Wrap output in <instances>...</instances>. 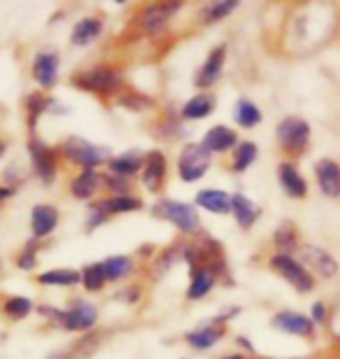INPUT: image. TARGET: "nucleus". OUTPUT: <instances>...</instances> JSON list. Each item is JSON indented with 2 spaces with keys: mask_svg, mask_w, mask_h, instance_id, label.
Returning a JSON list of instances; mask_svg holds the SVG:
<instances>
[{
  "mask_svg": "<svg viewBox=\"0 0 340 359\" xmlns=\"http://www.w3.org/2000/svg\"><path fill=\"white\" fill-rule=\"evenodd\" d=\"M72 84L82 91L96 93V96H117L119 89L124 87V75L112 66H96L84 73H77L72 77Z\"/></svg>",
  "mask_w": 340,
  "mask_h": 359,
  "instance_id": "f257e3e1",
  "label": "nucleus"
},
{
  "mask_svg": "<svg viewBox=\"0 0 340 359\" xmlns=\"http://www.w3.org/2000/svg\"><path fill=\"white\" fill-rule=\"evenodd\" d=\"M59 154L63 159H68L70 163L82 168H98L100 163H107L112 159L107 147L96 145V142L86 138H79V135H68L59 145Z\"/></svg>",
  "mask_w": 340,
  "mask_h": 359,
  "instance_id": "f03ea898",
  "label": "nucleus"
},
{
  "mask_svg": "<svg viewBox=\"0 0 340 359\" xmlns=\"http://www.w3.org/2000/svg\"><path fill=\"white\" fill-rule=\"evenodd\" d=\"M154 215L161 217L170 224H175V229L184 236H198L200 233V217L196 205L184 203V201H172V198H161L154 203Z\"/></svg>",
  "mask_w": 340,
  "mask_h": 359,
  "instance_id": "7ed1b4c3",
  "label": "nucleus"
},
{
  "mask_svg": "<svg viewBox=\"0 0 340 359\" xmlns=\"http://www.w3.org/2000/svg\"><path fill=\"white\" fill-rule=\"evenodd\" d=\"M28 156H31L35 177L42 184H52L56 175H59V149L49 147L38 135H31V140H28Z\"/></svg>",
  "mask_w": 340,
  "mask_h": 359,
  "instance_id": "20e7f679",
  "label": "nucleus"
},
{
  "mask_svg": "<svg viewBox=\"0 0 340 359\" xmlns=\"http://www.w3.org/2000/svg\"><path fill=\"white\" fill-rule=\"evenodd\" d=\"M212 154L203 147V142H186L177 154V175L182 182H198L208 173Z\"/></svg>",
  "mask_w": 340,
  "mask_h": 359,
  "instance_id": "39448f33",
  "label": "nucleus"
},
{
  "mask_svg": "<svg viewBox=\"0 0 340 359\" xmlns=\"http://www.w3.org/2000/svg\"><path fill=\"white\" fill-rule=\"evenodd\" d=\"M179 7H182V3H151V5H144V7H140V10L135 12L133 24L140 28L144 35H158L161 31H165L170 17L179 10Z\"/></svg>",
  "mask_w": 340,
  "mask_h": 359,
  "instance_id": "423d86ee",
  "label": "nucleus"
},
{
  "mask_svg": "<svg viewBox=\"0 0 340 359\" xmlns=\"http://www.w3.org/2000/svg\"><path fill=\"white\" fill-rule=\"evenodd\" d=\"M278 142L289 154L299 156L310 142V124L301 117H285L278 124Z\"/></svg>",
  "mask_w": 340,
  "mask_h": 359,
  "instance_id": "0eeeda50",
  "label": "nucleus"
},
{
  "mask_svg": "<svg viewBox=\"0 0 340 359\" xmlns=\"http://www.w3.org/2000/svg\"><path fill=\"white\" fill-rule=\"evenodd\" d=\"M271 269L275 273H280V276L285 278L287 283L294 287V290H299L303 294L313 292V287H315L313 276H310V271L303 266L301 262H296L292 255H275V257H271Z\"/></svg>",
  "mask_w": 340,
  "mask_h": 359,
  "instance_id": "6e6552de",
  "label": "nucleus"
},
{
  "mask_svg": "<svg viewBox=\"0 0 340 359\" xmlns=\"http://www.w3.org/2000/svg\"><path fill=\"white\" fill-rule=\"evenodd\" d=\"M98 322V308L84 299H75L63 311L61 327L66 332H91Z\"/></svg>",
  "mask_w": 340,
  "mask_h": 359,
  "instance_id": "1a4fd4ad",
  "label": "nucleus"
},
{
  "mask_svg": "<svg viewBox=\"0 0 340 359\" xmlns=\"http://www.w3.org/2000/svg\"><path fill=\"white\" fill-rule=\"evenodd\" d=\"M142 187L149 194H161L168 180V159L161 149H151L144 154V166H142Z\"/></svg>",
  "mask_w": 340,
  "mask_h": 359,
  "instance_id": "9d476101",
  "label": "nucleus"
},
{
  "mask_svg": "<svg viewBox=\"0 0 340 359\" xmlns=\"http://www.w3.org/2000/svg\"><path fill=\"white\" fill-rule=\"evenodd\" d=\"M226 49H229L226 45H217L215 49H210L203 66H200L196 70V75H193V84H196L198 89H210L212 84L219 82L224 63H226Z\"/></svg>",
  "mask_w": 340,
  "mask_h": 359,
  "instance_id": "9b49d317",
  "label": "nucleus"
},
{
  "mask_svg": "<svg viewBox=\"0 0 340 359\" xmlns=\"http://www.w3.org/2000/svg\"><path fill=\"white\" fill-rule=\"evenodd\" d=\"M59 68H61L59 52H52V49L38 52L33 59V80L42 89H52L59 82Z\"/></svg>",
  "mask_w": 340,
  "mask_h": 359,
  "instance_id": "f8f14e48",
  "label": "nucleus"
},
{
  "mask_svg": "<svg viewBox=\"0 0 340 359\" xmlns=\"http://www.w3.org/2000/svg\"><path fill=\"white\" fill-rule=\"evenodd\" d=\"M59 219H61V212L56 205H49V203H38L33 205L31 210V231L35 236V241H42V238H49L56 226H59Z\"/></svg>",
  "mask_w": 340,
  "mask_h": 359,
  "instance_id": "ddd939ff",
  "label": "nucleus"
},
{
  "mask_svg": "<svg viewBox=\"0 0 340 359\" xmlns=\"http://www.w3.org/2000/svg\"><path fill=\"white\" fill-rule=\"evenodd\" d=\"M224 334H226L224 322L222 320H210L208 325H200L196 329H191V332H186L184 341H186V346H191L193 350H210L222 341Z\"/></svg>",
  "mask_w": 340,
  "mask_h": 359,
  "instance_id": "4468645a",
  "label": "nucleus"
},
{
  "mask_svg": "<svg viewBox=\"0 0 340 359\" xmlns=\"http://www.w3.org/2000/svg\"><path fill=\"white\" fill-rule=\"evenodd\" d=\"M301 259L310 271H315L317 276H322V278H334L338 273V262L322 248H315V245L301 248Z\"/></svg>",
  "mask_w": 340,
  "mask_h": 359,
  "instance_id": "2eb2a0df",
  "label": "nucleus"
},
{
  "mask_svg": "<svg viewBox=\"0 0 340 359\" xmlns=\"http://www.w3.org/2000/svg\"><path fill=\"white\" fill-rule=\"evenodd\" d=\"M103 187V173H98V168H82V173H77L70 182V194L77 201H91Z\"/></svg>",
  "mask_w": 340,
  "mask_h": 359,
  "instance_id": "dca6fc26",
  "label": "nucleus"
},
{
  "mask_svg": "<svg viewBox=\"0 0 340 359\" xmlns=\"http://www.w3.org/2000/svg\"><path fill=\"white\" fill-rule=\"evenodd\" d=\"M273 327L285 334H296V336H313L315 332L313 318H306L303 313H294V311H282L275 315Z\"/></svg>",
  "mask_w": 340,
  "mask_h": 359,
  "instance_id": "f3484780",
  "label": "nucleus"
},
{
  "mask_svg": "<svg viewBox=\"0 0 340 359\" xmlns=\"http://www.w3.org/2000/svg\"><path fill=\"white\" fill-rule=\"evenodd\" d=\"M315 177L324 196H340V166L331 159H320L315 163Z\"/></svg>",
  "mask_w": 340,
  "mask_h": 359,
  "instance_id": "a211bd4d",
  "label": "nucleus"
},
{
  "mask_svg": "<svg viewBox=\"0 0 340 359\" xmlns=\"http://www.w3.org/2000/svg\"><path fill=\"white\" fill-rule=\"evenodd\" d=\"M203 147L210 154H224V152H229V149L238 147V135L233 128L217 124L212 128H208V133L203 135Z\"/></svg>",
  "mask_w": 340,
  "mask_h": 359,
  "instance_id": "6ab92c4d",
  "label": "nucleus"
},
{
  "mask_svg": "<svg viewBox=\"0 0 340 359\" xmlns=\"http://www.w3.org/2000/svg\"><path fill=\"white\" fill-rule=\"evenodd\" d=\"M231 215L236 217L240 229H252L257 224V219L261 217V208L243 194H233L231 196Z\"/></svg>",
  "mask_w": 340,
  "mask_h": 359,
  "instance_id": "aec40b11",
  "label": "nucleus"
},
{
  "mask_svg": "<svg viewBox=\"0 0 340 359\" xmlns=\"http://www.w3.org/2000/svg\"><path fill=\"white\" fill-rule=\"evenodd\" d=\"M215 96L212 93H196V96H191L186 103L182 105V110H179V119H186V121H198V119H205L212 114L215 110Z\"/></svg>",
  "mask_w": 340,
  "mask_h": 359,
  "instance_id": "412c9836",
  "label": "nucleus"
},
{
  "mask_svg": "<svg viewBox=\"0 0 340 359\" xmlns=\"http://www.w3.org/2000/svg\"><path fill=\"white\" fill-rule=\"evenodd\" d=\"M196 205L212 215H229L231 212V196L224 189L208 187V189H200L196 194Z\"/></svg>",
  "mask_w": 340,
  "mask_h": 359,
  "instance_id": "4be33fe9",
  "label": "nucleus"
},
{
  "mask_svg": "<svg viewBox=\"0 0 340 359\" xmlns=\"http://www.w3.org/2000/svg\"><path fill=\"white\" fill-rule=\"evenodd\" d=\"M142 166H144V154L140 152H124V154L112 156V159L107 161V168H110L112 175L128 177V180L137 173H142Z\"/></svg>",
  "mask_w": 340,
  "mask_h": 359,
  "instance_id": "5701e85b",
  "label": "nucleus"
},
{
  "mask_svg": "<svg viewBox=\"0 0 340 359\" xmlns=\"http://www.w3.org/2000/svg\"><path fill=\"white\" fill-rule=\"evenodd\" d=\"M100 33H103V19L100 17H84V19L77 21L75 28H72L70 42L75 47H86V45H91Z\"/></svg>",
  "mask_w": 340,
  "mask_h": 359,
  "instance_id": "b1692460",
  "label": "nucleus"
},
{
  "mask_svg": "<svg viewBox=\"0 0 340 359\" xmlns=\"http://www.w3.org/2000/svg\"><path fill=\"white\" fill-rule=\"evenodd\" d=\"M278 177H280V184L292 198H303L308 194V182L301 177V173L296 170V166L292 163H280L278 166Z\"/></svg>",
  "mask_w": 340,
  "mask_h": 359,
  "instance_id": "393cba45",
  "label": "nucleus"
},
{
  "mask_svg": "<svg viewBox=\"0 0 340 359\" xmlns=\"http://www.w3.org/2000/svg\"><path fill=\"white\" fill-rule=\"evenodd\" d=\"M215 285H217L215 271H210L205 266L191 271V283H189V290H186V299H189V301L205 299L208 294L215 290Z\"/></svg>",
  "mask_w": 340,
  "mask_h": 359,
  "instance_id": "a878e982",
  "label": "nucleus"
},
{
  "mask_svg": "<svg viewBox=\"0 0 340 359\" xmlns=\"http://www.w3.org/2000/svg\"><path fill=\"white\" fill-rule=\"evenodd\" d=\"M38 285L45 287H75L82 285V273L75 269H52L38 276Z\"/></svg>",
  "mask_w": 340,
  "mask_h": 359,
  "instance_id": "bb28decb",
  "label": "nucleus"
},
{
  "mask_svg": "<svg viewBox=\"0 0 340 359\" xmlns=\"http://www.w3.org/2000/svg\"><path fill=\"white\" fill-rule=\"evenodd\" d=\"M105 273V280L107 283H117V280H124L126 276H131L135 271L133 266V259L131 257H124V255H114V257H107L105 262H100Z\"/></svg>",
  "mask_w": 340,
  "mask_h": 359,
  "instance_id": "cd10ccee",
  "label": "nucleus"
},
{
  "mask_svg": "<svg viewBox=\"0 0 340 359\" xmlns=\"http://www.w3.org/2000/svg\"><path fill=\"white\" fill-rule=\"evenodd\" d=\"M257 156H259V147L252 140L238 142V147L233 149V159H231V170L233 173H245L257 161Z\"/></svg>",
  "mask_w": 340,
  "mask_h": 359,
  "instance_id": "c85d7f7f",
  "label": "nucleus"
},
{
  "mask_svg": "<svg viewBox=\"0 0 340 359\" xmlns=\"http://www.w3.org/2000/svg\"><path fill=\"white\" fill-rule=\"evenodd\" d=\"M52 100L54 98H49V96H45V93H40V91L28 93V98H26V114H28V128H31L33 135H35V124H38V119L49 110V107H52Z\"/></svg>",
  "mask_w": 340,
  "mask_h": 359,
  "instance_id": "c756f323",
  "label": "nucleus"
},
{
  "mask_svg": "<svg viewBox=\"0 0 340 359\" xmlns=\"http://www.w3.org/2000/svg\"><path fill=\"white\" fill-rule=\"evenodd\" d=\"M233 117H236V121L240 124L243 128H254V126H259L261 124V110L252 103L250 98H240L236 103V110H233Z\"/></svg>",
  "mask_w": 340,
  "mask_h": 359,
  "instance_id": "7c9ffc66",
  "label": "nucleus"
},
{
  "mask_svg": "<svg viewBox=\"0 0 340 359\" xmlns=\"http://www.w3.org/2000/svg\"><path fill=\"white\" fill-rule=\"evenodd\" d=\"M105 201L107 210H110V215H124V212H135L142 208V201L133 196V194H119V196H114V194H110Z\"/></svg>",
  "mask_w": 340,
  "mask_h": 359,
  "instance_id": "2f4dec72",
  "label": "nucleus"
},
{
  "mask_svg": "<svg viewBox=\"0 0 340 359\" xmlns=\"http://www.w3.org/2000/svg\"><path fill=\"white\" fill-rule=\"evenodd\" d=\"M3 313L14 322L24 320L33 313V301L28 297H19V294H14V297H7L3 301Z\"/></svg>",
  "mask_w": 340,
  "mask_h": 359,
  "instance_id": "473e14b6",
  "label": "nucleus"
},
{
  "mask_svg": "<svg viewBox=\"0 0 340 359\" xmlns=\"http://www.w3.org/2000/svg\"><path fill=\"white\" fill-rule=\"evenodd\" d=\"M238 5H240L238 0H222V3H208L203 10H200V19H203L205 24H217V21L226 19Z\"/></svg>",
  "mask_w": 340,
  "mask_h": 359,
  "instance_id": "72a5a7b5",
  "label": "nucleus"
},
{
  "mask_svg": "<svg viewBox=\"0 0 340 359\" xmlns=\"http://www.w3.org/2000/svg\"><path fill=\"white\" fill-rule=\"evenodd\" d=\"M82 273V285H84V290L86 292H91V294H96V292H103V287L107 285V280H105V273H103V266H100V262L98 264H86V266L79 271Z\"/></svg>",
  "mask_w": 340,
  "mask_h": 359,
  "instance_id": "f704fd0d",
  "label": "nucleus"
},
{
  "mask_svg": "<svg viewBox=\"0 0 340 359\" xmlns=\"http://www.w3.org/2000/svg\"><path fill=\"white\" fill-rule=\"evenodd\" d=\"M273 241H275V248L282 250L280 255H289L299 248V236H296V229L292 224H282L278 231H275Z\"/></svg>",
  "mask_w": 340,
  "mask_h": 359,
  "instance_id": "c9c22d12",
  "label": "nucleus"
},
{
  "mask_svg": "<svg viewBox=\"0 0 340 359\" xmlns=\"http://www.w3.org/2000/svg\"><path fill=\"white\" fill-rule=\"evenodd\" d=\"M110 219V210H107L105 201H93L89 205V212H86V231H93V229H98L100 224H105V222Z\"/></svg>",
  "mask_w": 340,
  "mask_h": 359,
  "instance_id": "e433bc0d",
  "label": "nucleus"
},
{
  "mask_svg": "<svg viewBox=\"0 0 340 359\" xmlns=\"http://www.w3.org/2000/svg\"><path fill=\"white\" fill-rule=\"evenodd\" d=\"M117 103L126 110H133V112H140V110H147V107L154 105V100L149 96H142V93H135V91H128V93H121L117 96Z\"/></svg>",
  "mask_w": 340,
  "mask_h": 359,
  "instance_id": "4c0bfd02",
  "label": "nucleus"
},
{
  "mask_svg": "<svg viewBox=\"0 0 340 359\" xmlns=\"http://www.w3.org/2000/svg\"><path fill=\"white\" fill-rule=\"evenodd\" d=\"M17 266L21 271H33L38 266V248H33V241L26 243V248L17 255Z\"/></svg>",
  "mask_w": 340,
  "mask_h": 359,
  "instance_id": "58836bf2",
  "label": "nucleus"
},
{
  "mask_svg": "<svg viewBox=\"0 0 340 359\" xmlns=\"http://www.w3.org/2000/svg\"><path fill=\"white\" fill-rule=\"evenodd\" d=\"M103 184L110 191H114V196H119V194H131V180L128 177H119V175L107 173V175H103Z\"/></svg>",
  "mask_w": 340,
  "mask_h": 359,
  "instance_id": "ea45409f",
  "label": "nucleus"
},
{
  "mask_svg": "<svg viewBox=\"0 0 340 359\" xmlns=\"http://www.w3.org/2000/svg\"><path fill=\"white\" fill-rule=\"evenodd\" d=\"M119 301H126V304H137V299H140V287L137 285H128L124 287L119 294H117Z\"/></svg>",
  "mask_w": 340,
  "mask_h": 359,
  "instance_id": "a19ab883",
  "label": "nucleus"
},
{
  "mask_svg": "<svg viewBox=\"0 0 340 359\" xmlns=\"http://www.w3.org/2000/svg\"><path fill=\"white\" fill-rule=\"evenodd\" d=\"M324 318H327V308H324V304H315L313 306V322H324Z\"/></svg>",
  "mask_w": 340,
  "mask_h": 359,
  "instance_id": "79ce46f5",
  "label": "nucleus"
},
{
  "mask_svg": "<svg viewBox=\"0 0 340 359\" xmlns=\"http://www.w3.org/2000/svg\"><path fill=\"white\" fill-rule=\"evenodd\" d=\"M12 196H17V187H0V203Z\"/></svg>",
  "mask_w": 340,
  "mask_h": 359,
  "instance_id": "37998d69",
  "label": "nucleus"
},
{
  "mask_svg": "<svg viewBox=\"0 0 340 359\" xmlns=\"http://www.w3.org/2000/svg\"><path fill=\"white\" fill-rule=\"evenodd\" d=\"M5 149H7V142H5L3 138H0V156H3V154H5Z\"/></svg>",
  "mask_w": 340,
  "mask_h": 359,
  "instance_id": "c03bdc74",
  "label": "nucleus"
},
{
  "mask_svg": "<svg viewBox=\"0 0 340 359\" xmlns=\"http://www.w3.org/2000/svg\"><path fill=\"white\" fill-rule=\"evenodd\" d=\"M224 359H247L245 355H229V357H224Z\"/></svg>",
  "mask_w": 340,
  "mask_h": 359,
  "instance_id": "a18cd8bd",
  "label": "nucleus"
}]
</instances>
